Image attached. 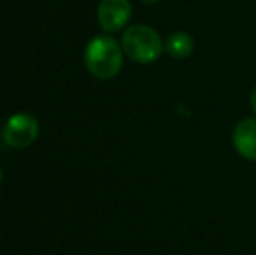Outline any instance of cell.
I'll return each mask as SVG.
<instances>
[{"instance_id": "cell-3", "label": "cell", "mask_w": 256, "mask_h": 255, "mask_svg": "<svg viewBox=\"0 0 256 255\" xmlns=\"http://www.w3.org/2000/svg\"><path fill=\"white\" fill-rule=\"evenodd\" d=\"M40 126L38 121L35 119L32 114L26 112H18L12 117H9L4 126L2 136L4 142L9 147L14 149H24V147L32 145L37 140Z\"/></svg>"}, {"instance_id": "cell-6", "label": "cell", "mask_w": 256, "mask_h": 255, "mask_svg": "<svg viewBox=\"0 0 256 255\" xmlns=\"http://www.w3.org/2000/svg\"><path fill=\"white\" fill-rule=\"evenodd\" d=\"M196 41L186 32H172L164 41V51L174 60H185L192 55Z\"/></svg>"}, {"instance_id": "cell-1", "label": "cell", "mask_w": 256, "mask_h": 255, "mask_svg": "<svg viewBox=\"0 0 256 255\" xmlns=\"http://www.w3.org/2000/svg\"><path fill=\"white\" fill-rule=\"evenodd\" d=\"M122 46L110 35H96L89 41L84 51V62L94 77L108 81L122 68Z\"/></svg>"}, {"instance_id": "cell-9", "label": "cell", "mask_w": 256, "mask_h": 255, "mask_svg": "<svg viewBox=\"0 0 256 255\" xmlns=\"http://www.w3.org/2000/svg\"><path fill=\"white\" fill-rule=\"evenodd\" d=\"M2 180H4V173H2V168H0V184H2Z\"/></svg>"}, {"instance_id": "cell-8", "label": "cell", "mask_w": 256, "mask_h": 255, "mask_svg": "<svg viewBox=\"0 0 256 255\" xmlns=\"http://www.w3.org/2000/svg\"><path fill=\"white\" fill-rule=\"evenodd\" d=\"M143 2H145V4H150V6H152V4H157L158 0H143Z\"/></svg>"}, {"instance_id": "cell-7", "label": "cell", "mask_w": 256, "mask_h": 255, "mask_svg": "<svg viewBox=\"0 0 256 255\" xmlns=\"http://www.w3.org/2000/svg\"><path fill=\"white\" fill-rule=\"evenodd\" d=\"M250 103H251V109H253V110H254V114H256V86H254V89H253V91H251Z\"/></svg>"}, {"instance_id": "cell-5", "label": "cell", "mask_w": 256, "mask_h": 255, "mask_svg": "<svg viewBox=\"0 0 256 255\" xmlns=\"http://www.w3.org/2000/svg\"><path fill=\"white\" fill-rule=\"evenodd\" d=\"M232 142L244 159L256 161V117H248L234 128Z\"/></svg>"}, {"instance_id": "cell-2", "label": "cell", "mask_w": 256, "mask_h": 255, "mask_svg": "<svg viewBox=\"0 0 256 255\" xmlns=\"http://www.w3.org/2000/svg\"><path fill=\"white\" fill-rule=\"evenodd\" d=\"M122 51L134 63L148 65L160 58L164 42L152 27L132 25L122 34Z\"/></svg>"}, {"instance_id": "cell-4", "label": "cell", "mask_w": 256, "mask_h": 255, "mask_svg": "<svg viewBox=\"0 0 256 255\" xmlns=\"http://www.w3.org/2000/svg\"><path fill=\"white\" fill-rule=\"evenodd\" d=\"M131 13L129 0H102L98 6V23L104 32L114 34L129 23Z\"/></svg>"}]
</instances>
